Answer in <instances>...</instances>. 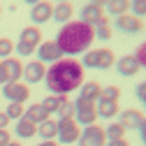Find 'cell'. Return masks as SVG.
<instances>
[{"label":"cell","mask_w":146,"mask_h":146,"mask_svg":"<svg viewBox=\"0 0 146 146\" xmlns=\"http://www.w3.org/2000/svg\"><path fill=\"white\" fill-rule=\"evenodd\" d=\"M114 63H116L114 51H111V49H100V56H98V70H109V67H114Z\"/></svg>","instance_id":"obj_25"},{"label":"cell","mask_w":146,"mask_h":146,"mask_svg":"<svg viewBox=\"0 0 146 146\" xmlns=\"http://www.w3.org/2000/svg\"><path fill=\"white\" fill-rule=\"evenodd\" d=\"M5 67V74H7V81H21L23 77V63L19 58H5V60H0Z\"/></svg>","instance_id":"obj_15"},{"label":"cell","mask_w":146,"mask_h":146,"mask_svg":"<svg viewBox=\"0 0 146 146\" xmlns=\"http://www.w3.org/2000/svg\"><path fill=\"white\" fill-rule=\"evenodd\" d=\"M7 123H9L7 114H5V111H0V130H7Z\"/></svg>","instance_id":"obj_37"},{"label":"cell","mask_w":146,"mask_h":146,"mask_svg":"<svg viewBox=\"0 0 146 146\" xmlns=\"http://www.w3.org/2000/svg\"><path fill=\"white\" fill-rule=\"evenodd\" d=\"M104 146H130V144H127L125 139H114V141H107Z\"/></svg>","instance_id":"obj_38"},{"label":"cell","mask_w":146,"mask_h":146,"mask_svg":"<svg viewBox=\"0 0 146 146\" xmlns=\"http://www.w3.org/2000/svg\"><path fill=\"white\" fill-rule=\"evenodd\" d=\"M37 146H60L58 141H53V139H49V141H40Z\"/></svg>","instance_id":"obj_40"},{"label":"cell","mask_w":146,"mask_h":146,"mask_svg":"<svg viewBox=\"0 0 146 146\" xmlns=\"http://www.w3.org/2000/svg\"><path fill=\"white\" fill-rule=\"evenodd\" d=\"M114 67H116V72H118L121 77H135L137 72L141 70L139 63H137V58L132 56V53H130V56H121L118 63H114Z\"/></svg>","instance_id":"obj_13"},{"label":"cell","mask_w":146,"mask_h":146,"mask_svg":"<svg viewBox=\"0 0 146 146\" xmlns=\"http://www.w3.org/2000/svg\"><path fill=\"white\" fill-rule=\"evenodd\" d=\"M16 135H19L21 139H30V137H35V135H37V125H35V123H30L28 118H19V121H16Z\"/></svg>","instance_id":"obj_21"},{"label":"cell","mask_w":146,"mask_h":146,"mask_svg":"<svg viewBox=\"0 0 146 146\" xmlns=\"http://www.w3.org/2000/svg\"><path fill=\"white\" fill-rule=\"evenodd\" d=\"M44 74H46L44 63H40V60H30V63L23 65V77H21V79H26L28 84H40V81H44Z\"/></svg>","instance_id":"obj_11"},{"label":"cell","mask_w":146,"mask_h":146,"mask_svg":"<svg viewBox=\"0 0 146 146\" xmlns=\"http://www.w3.org/2000/svg\"><path fill=\"white\" fill-rule=\"evenodd\" d=\"M130 9L135 12V16H146V0H130Z\"/></svg>","instance_id":"obj_33"},{"label":"cell","mask_w":146,"mask_h":146,"mask_svg":"<svg viewBox=\"0 0 146 146\" xmlns=\"http://www.w3.org/2000/svg\"><path fill=\"white\" fill-rule=\"evenodd\" d=\"M65 98H67V95H49V98H44L40 104L44 107V111L51 116V114H56V111H58V107L63 104V100H65Z\"/></svg>","instance_id":"obj_23"},{"label":"cell","mask_w":146,"mask_h":146,"mask_svg":"<svg viewBox=\"0 0 146 146\" xmlns=\"http://www.w3.org/2000/svg\"><path fill=\"white\" fill-rule=\"evenodd\" d=\"M51 16H53V5L49 3V0H42V3L30 7V21H33V26H42V23L51 21Z\"/></svg>","instance_id":"obj_10"},{"label":"cell","mask_w":146,"mask_h":146,"mask_svg":"<svg viewBox=\"0 0 146 146\" xmlns=\"http://www.w3.org/2000/svg\"><path fill=\"white\" fill-rule=\"evenodd\" d=\"M116 28H118L121 33H125V35H137V33L144 30V23H141L139 16H135V14L127 12V14L116 16Z\"/></svg>","instance_id":"obj_8"},{"label":"cell","mask_w":146,"mask_h":146,"mask_svg":"<svg viewBox=\"0 0 146 146\" xmlns=\"http://www.w3.org/2000/svg\"><path fill=\"white\" fill-rule=\"evenodd\" d=\"M23 111H26V109H23V104H16V102H12V104H7V118L9 121H19L21 116H23Z\"/></svg>","instance_id":"obj_30"},{"label":"cell","mask_w":146,"mask_h":146,"mask_svg":"<svg viewBox=\"0 0 146 146\" xmlns=\"http://www.w3.org/2000/svg\"><path fill=\"white\" fill-rule=\"evenodd\" d=\"M7 84V74H5V67H3V63H0V86H5Z\"/></svg>","instance_id":"obj_39"},{"label":"cell","mask_w":146,"mask_h":146,"mask_svg":"<svg viewBox=\"0 0 146 146\" xmlns=\"http://www.w3.org/2000/svg\"><path fill=\"white\" fill-rule=\"evenodd\" d=\"M95 111H98V118H114V116L118 114V102L98 100V102H95Z\"/></svg>","instance_id":"obj_19"},{"label":"cell","mask_w":146,"mask_h":146,"mask_svg":"<svg viewBox=\"0 0 146 146\" xmlns=\"http://www.w3.org/2000/svg\"><path fill=\"white\" fill-rule=\"evenodd\" d=\"M74 121L86 125H93L98 121V111H95V102H86V100H77L74 102Z\"/></svg>","instance_id":"obj_7"},{"label":"cell","mask_w":146,"mask_h":146,"mask_svg":"<svg viewBox=\"0 0 146 146\" xmlns=\"http://www.w3.org/2000/svg\"><path fill=\"white\" fill-rule=\"evenodd\" d=\"M93 30H95V37H98L100 42H109V40H111V35H114V33H111V26H109V19H107V16H104V19H102V21H100V23H98Z\"/></svg>","instance_id":"obj_24"},{"label":"cell","mask_w":146,"mask_h":146,"mask_svg":"<svg viewBox=\"0 0 146 146\" xmlns=\"http://www.w3.org/2000/svg\"><path fill=\"white\" fill-rule=\"evenodd\" d=\"M0 12H3V9H0Z\"/></svg>","instance_id":"obj_46"},{"label":"cell","mask_w":146,"mask_h":146,"mask_svg":"<svg viewBox=\"0 0 146 146\" xmlns=\"http://www.w3.org/2000/svg\"><path fill=\"white\" fill-rule=\"evenodd\" d=\"M118 98H121V88H118V86H102V90H100V100L118 102Z\"/></svg>","instance_id":"obj_28"},{"label":"cell","mask_w":146,"mask_h":146,"mask_svg":"<svg viewBox=\"0 0 146 146\" xmlns=\"http://www.w3.org/2000/svg\"><path fill=\"white\" fill-rule=\"evenodd\" d=\"M104 144H107L104 127H100L98 123L86 125L79 135V139H77V146H104Z\"/></svg>","instance_id":"obj_4"},{"label":"cell","mask_w":146,"mask_h":146,"mask_svg":"<svg viewBox=\"0 0 146 146\" xmlns=\"http://www.w3.org/2000/svg\"><path fill=\"white\" fill-rule=\"evenodd\" d=\"M93 40H95L93 26H88L84 21H67V23L60 26V30H58L53 42L58 44V49L65 56H77L81 51H88Z\"/></svg>","instance_id":"obj_2"},{"label":"cell","mask_w":146,"mask_h":146,"mask_svg":"<svg viewBox=\"0 0 146 146\" xmlns=\"http://www.w3.org/2000/svg\"><path fill=\"white\" fill-rule=\"evenodd\" d=\"M137 130H139V137H141V141H144V144H146V118H144V121H141V125H139V127H137Z\"/></svg>","instance_id":"obj_36"},{"label":"cell","mask_w":146,"mask_h":146,"mask_svg":"<svg viewBox=\"0 0 146 146\" xmlns=\"http://www.w3.org/2000/svg\"><path fill=\"white\" fill-rule=\"evenodd\" d=\"M12 51H14V42H12L9 37H0V60L9 58Z\"/></svg>","instance_id":"obj_31"},{"label":"cell","mask_w":146,"mask_h":146,"mask_svg":"<svg viewBox=\"0 0 146 146\" xmlns=\"http://www.w3.org/2000/svg\"><path fill=\"white\" fill-rule=\"evenodd\" d=\"M144 118H146V116H144L141 111H137V109H125V111H121L118 123L125 127V130H137Z\"/></svg>","instance_id":"obj_14"},{"label":"cell","mask_w":146,"mask_h":146,"mask_svg":"<svg viewBox=\"0 0 146 146\" xmlns=\"http://www.w3.org/2000/svg\"><path fill=\"white\" fill-rule=\"evenodd\" d=\"M144 107H146V102H144Z\"/></svg>","instance_id":"obj_45"},{"label":"cell","mask_w":146,"mask_h":146,"mask_svg":"<svg viewBox=\"0 0 146 146\" xmlns=\"http://www.w3.org/2000/svg\"><path fill=\"white\" fill-rule=\"evenodd\" d=\"M23 118H28L30 123H35V125H37V123L46 121V118H49V114L44 111V107L37 102V104H30V107L26 109V111H23Z\"/></svg>","instance_id":"obj_20"},{"label":"cell","mask_w":146,"mask_h":146,"mask_svg":"<svg viewBox=\"0 0 146 146\" xmlns=\"http://www.w3.org/2000/svg\"><path fill=\"white\" fill-rule=\"evenodd\" d=\"M35 51H37V60H40V63H58V60L63 58V51L58 49V44L53 42V40L42 42Z\"/></svg>","instance_id":"obj_9"},{"label":"cell","mask_w":146,"mask_h":146,"mask_svg":"<svg viewBox=\"0 0 146 146\" xmlns=\"http://www.w3.org/2000/svg\"><path fill=\"white\" fill-rule=\"evenodd\" d=\"M44 81L51 95H70L72 90H77L86 81L84 65L74 58H60L58 63H51V67H46Z\"/></svg>","instance_id":"obj_1"},{"label":"cell","mask_w":146,"mask_h":146,"mask_svg":"<svg viewBox=\"0 0 146 146\" xmlns=\"http://www.w3.org/2000/svg\"><path fill=\"white\" fill-rule=\"evenodd\" d=\"M125 127L121 123H109L104 127V135H107V141H114V139H125Z\"/></svg>","instance_id":"obj_26"},{"label":"cell","mask_w":146,"mask_h":146,"mask_svg":"<svg viewBox=\"0 0 146 146\" xmlns=\"http://www.w3.org/2000/svg\"><path fill=\"white\" fill-rule=\"evenodd\" d=\"M12 141V135H9V130H0V146H7Z\"/></svg>","instance_id":"obj_35"},{"label":"cell","mask_w":146,"mask_h":146,"mask_svg":"<svg viewBox=\"0 0 146 146\" xmlns=\"http://www.w3.org/2000/svg\"><path fill=\"white\" fill-rule=\"evenodd\" d=\"M132 56L137 58V63H139V67H141V70H146V40H144V42H141V44L137 46V51L132 53Z\"/></svg>","instance_id":"obj_32"},{"label":"cell","mask_w":146,"mask_h":146,"mask_svg":"<svg viewBox=\"0 0 146 146\" xmlns=\"http://www.w3.org/2000/svg\"><path fill=\"white\" fill-rule=\"evenodd\" d=\"M135 95H137V100H141V102H146V81H141L137 88H135Z\"/></svg>","instance_id":"obj_34"},{"label":"cell","mask_w":146,"mask_h":146,"mask_svg":"<svg viewBox=\"0 0 146 146\" xmlns=\"http://www.w3.org/2000/svg\"><path fill=\"white\" fill-rule=\"evenodd\" d=\"M3 95H5V100H9V102L23 104V102L30 98V88H28L23 81H7V84L3 86Z\"/></svg>","instance_id":"obj_6"},{"label":"cell","mask_w":146,"mask_h":146,"mask_svg":"<svg viewBox=\"0 0 146 146\" xmlns=\"http://www.w3.org/2000/svg\"><path fill=\"white\" fill-rule=\"evenodd\" d=\"M100 90L102 86L98 81H84L79 86V98L77 100H86V102H98L100 100Z\"/></svg>","instance_id":"obj_16"},{"label":"cell","mask_w":146,"mask_h":146,"mask_svg":"<svg viewBox=\"0 0 146 146\" xmlns=\"http://www.w3.org/2000/svg\"><path fill=\"white\" fill-rule=\"evenodd\" d=\"M58 118H74V102H70L67 98L63 100V104L58 107V111H56Z\"/></svg>","instance_id":"obj_29"},{"label":"cell","mask_w":146,"mask_h":146,"mask_svg":"<svg viewBox=\"0 0 146 146\" xmlns=\"http://www.w3.org/2000/svg\"><path fill=\"white\" fill-rule=\"evenodd\" d=\"M7 146H23V144H21V141H9Z\"/></svg>","instance_id":"obj_43"},{"label":"cell","mask_w":146,"mask_h":146,"mask_svg":"<svg viewBox=\"0 0 146 146\" xmlns=\"http://www.w3.org/2000/svg\"><path fill=\"white\" fill-rule=\"evenodd\" d=\"M56 3H70V0H56Z\"/></svg>","instance_id":"obj_44"},{"label":"cell","mask_w":146,"mask_h":146,"mask_svg":"<svg viewBox=\"0 0 146 146\" xmlns=\"http://www.w3.org/2000/svg\"><path fill=\"white\" fill-rule=\"evenodd\" d=\"M104 7H107V12L111 16H121V14L130 12V0H109Z\"/></svg>","instance_id":"obj_22"},{"label":"cell","mask_w":146,"mask_h":146,"mask_svg":"<svg viewBox=\"0 0 146 146\" xmlns=\"http://www.w3.org/2000/svg\"><path fill=\"white\" fill-rule=\"evenodd\" d=\"M98 56H100V49H88V51H84L81 65H84V67H93V70H98Z\"/></svg>","instance_id":"obj_27"},{"label":"cell","mask_w":146,"mask_h":146,"mask_svg":"<svg viewBox=\"0 0 146 146\" xmlns=\"http://www.w3.org/2000/svg\"><path fill=\"white\" fill-rule=\"evenodd\" d=\"M90 3H93V5H98V7H104L109 0H90Z\"/></svg>","instance_id":"obj_41"},{"label":"cell","mask_w":146,"mask_h":146,"mask_svg":"<svg viewBox=\"0 0 146 146\" xmlns=\"http://www.w3.org/2000/svg\"><path fill=\"white\" fill-rule=\"evenodd\" d=\"M37 135L42 137V141H49V139H56V135H58V121L49 116L46 121L37 123Z\"/></svg>","instance_id":"obj_17"},{"label":"cell","mask_w":146,"mask_h":146,"mask_svg":"<svg viewBox=\"0 0 146 146\" xmlns=\"http://www.w3.org/2000/svg\"><path fill=\"white\" fill-rule=\"evenodd\" d=\"M23 3H26V5H30V7H33V5H37V3H42V0H23Z\"/></svg>","instance_id":"obj_42"},{"label":"cell","mask_w":146,"mask_h":146,"mask_svg":"<svg viewBox=\"0 0 146 146\" xmlns=\"http://www.w3.org/2000/svg\"><path fill=\"white\" fill-rule=\"evenodd\" d=\"M72 14H74V7H72L70 3H58L56 7H53V16H51V21H56V23H67L72 21Z\"/></svg>","instance_id":"obj_18"},{"label":"cell","mask_w":146,"mask_h":146,"mask_svg":"<svg viewBox=\"0 0 146 146\" xmlns=\"http://www.w3.org/2000/svg\"><path fill=\"white\" fill-rule=\"evenodd\" d=\"M79 135H81V127H79V123L74 118H58V135H56V139L60 144H77Z\"/></svg>","instance_id":"obj_5"},{"label":"cell","mask_w":146,"mask_h":146,"mask_svg":"<svg viewBox=\"0 0 146 146\" xmlns=\"http://www.w3.org/2000/svg\"><path fill=\"white\" fill-rule=\"evenodd\" d=\"M42 44V30L37 26H26L19 35V42L14 44V51L19 53L21 58L30 56V53H35V49H37Z\"/></svg>","instance_id":"obj_3"},{"label":"cell","mask_w":146,"mask_h":146,"mask_svg":"<svg viewBox=\"0 0 146 146\" xmlns=\"http://www.w3.org/2000/svg\"><path fill=\"white\" fill-rule=\"evenodd\" d=\"M104 7H98V5H93V3H88V5H84L81 7V19L79 21H84V23H88V26H98L102 19H104Z\"/></svg>","instance_id":"obj_12"}]
</instances>
